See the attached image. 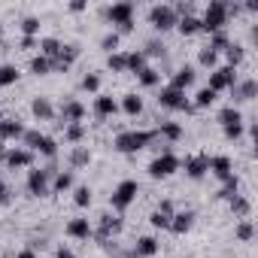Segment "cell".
Masks as SVG:
<instances>
[{"mask_svg": "<svg viewBox=\"0 0 258 258\" xmlns=\"http://www.w3.org/2000/svg\"><path fill=\"white\" fill-rule=\"evenodd\" d=\"M149 140H155V134H152V131H131V134H118L115 149H118V152H137V149H143Z\"/></svg>", "mask_w": 258, "mask_h": 258, "instance_id": "1", "label": "cell"}, {"mask_svg": "<svg viewBox=\"0 0 258 258\" xmlns=\"http://www.w3.org/2000/svg\"><path fill=\"white\" fill-rule=\"evenodd\" d=\"M225 22H228V4H210V7H207V16H204V22H201V28L219 34V31L225 28Z\"/></svg>", "mask_w": 258, "mask_h": 258, "instance_id": "2", "label": "cell"}, {"mask_svg": "<svg viewBox=\"0 0 258 258\" xmlns=\"http://www.w3.org/2000/svg\"><path fill=\"white\" fill-rule=\"evenodd\" d=\"M106 16H109L112 25L121 28V34H127V31L134 28V22H131V19H134V4H115V7L106 10Z\"/></svg>", "mask_w": 258, "mask_h": 258, "instance_id": "3", "label": "cell"}, {"mask_svg": "<svg viewBox=\"0 0 258 258\" xmlns=\"http://www.w3.org/2000/svg\"><path fill=\"white\" fill-rule=\"evenodd\" d=\"M137 191H140V185H137V182H131V179L121 182V185L115 188V195H112V207H115V210H124L127 204L137 198Z\"/></svg>", "mask_w": 258, "mask_h": 258, "instance_id": "4", "label": "cell"}, {"mask_svg": "<svg viewBox=\"0 0 258 258\" xmlns=\"http://www.w3.org/2000/svg\"><path fill=\"white\" fill-rule=\"evenodd\" d=\"M149 19H152V25L158 28V31H170L179 19H176V13H173V7H155L152 13H149Z\"/></svg>", "mask_w": 258, "mask_h": 258, "instance_id": "5", "label": "cell"}, {"mask_svg": "<svg viewBox=\"0 0 258 258\" xmlns=\"http://www.w3.org/2000/svg\"><path fill=\"white\" fill-rule=\"evenodd\" d=\"M234 85H237V73H234V67H222V70H216V73L210 76V88H213V91L234 88Z\"/></svg>", "mask_w": 258, "mask_h": 258, "instance_id": "6", "label": "cell"}, {"mask_svg": "<svg viewBox=\"0 0 258 258\" xmlns=\"http://www.w3.org/2000/svg\"><path fill=\"white\" fill-rule=\"evenodd\" d=\"M158 100H161V106H176V109H185V112H191V103H185L182 91H179V88H173V85H170V88H164Z\"/></svg>", "mask_w": 258, "mask_h": 258, "instance_id": "7", "label": "cell"}, {"mask_svg": "<svg viewBox=\"0 0 258 258\" xmlns=\"http://www.w3.org/2000/svg\"><path fill=\"white\" fill-rule=\"evenodd\" d=\"M176 167H179V161H176L173 155H167V152H164V158H155L149 170H152V176H170Z\"/></svg>", "mask_w": 258, "mask_h": 258, "instance_id": "8", "label": "cell"}, {"mask_svg": "<svg viewBox=\"0 0 258 258\" xmlns=\"http://www.w3.org/2000/svg\"><path fill=\"white\" fill-rule=\"evenodd\" d=\"M207 170H210V158H204V155H201V158L185 161V173H188V176H195V179H198V176H204Z\"/></svg>", "mask_w": 258, "mask_h": 258, "instance_id": "9", "label": "cell"}, {"mask_svg": "<svg viewBox=\"0 0 258 258\" xmlns=\"http://www.w3.org/2000/svg\"><path fill=\"white\" fill-rule=\"evenodd\" d=\"M195 82V67H182V70H176V76H173V88H188Z\"/></svg>", "mask_w": 258, "mask_h": 258, "instance_id": "10", "label": "cell"}, {"mask_svg": "<svg viewBox=\"0 0 258 258\" xmlns=\"http://www.w3.org/2000/svg\"><path fill=\"white\" fill-rule=\"evenodd\" d=\"M231 91H234V97H237V100H252V97H255V91H258V85H255V79H249V82H243V85H234Z\"/></svg>", "mask_w": 258, "mask_h": 258, "instance_id": "11", "label": "cell"}, {"mask_svg": "<svg viewBox=\"0 0 258 258\" xmlns=\"http://www.w3.org/2000/svg\"><path fill=\"white\" fill-rule=\"evenodd\" d=\"M191 222H195V216H191V213H176V216L170 219V231L182 234V231H188V228H191Z\"/></svg>", "mask_w": 258, "mask_h": 258, "instance_id": "12", "label": "cell"}, {"mask_svg": "<svg viewBox=\"0 0 258 258\" xmlns=\"http://www.w3.org/2000/svg\"><path fill=\"white\" fill-rule=\"evenodd\" d=\"M85 115V109H82V103H76V100H70V103H64V121H70V124H76L79 118Z\"/></svg>", "mask_w": 258, "mask_h": 258, "instance_id": "13", "label": "cell"}, {"mask_svg": "<svg viewBox=\"0 0 258 258\" xmlns=\"http://www.w3.org/2000/svg\"><path fill=\"white\" fill-rule=\"evenodd\" d=\"M46 179H49L46 170H34L31 173V191L34 195H46Z\"/></svg>", "mask_w": 258, "mask_h": 258, "instance_id": "14", "label": "cell"}, {"mask_svg": "<svg viewBox=\"0 0 258 258\" xmlns=\"http://www.w3.org/2000/svg\"><path fill=\"white\" fill-rule=\"evenodd\" d=\"M67 234H70V237H88V234H91L88 219H76V222H70V225H67Z\"/></svg>", "mask_w": 258, "mask_h": 258, "instance_id": "15", "label": "cell"}, {"mask_svg": "<svg viewBox=\"0 0 258 258\" xmlns=\"http://www.w3.org/2000/svg\"><path fill=\"white\" fill-rule=\"evenodd\" d=\"M25 134L19 121H0V140H10V137H19Z\"/></svg>", "mask_w": 258, "mask_h": 258, "instance_id": "16", "label": "cell"}, {"mask_svg": "<svg viewBox=\"0 0 258 258\" xmlns=\"http://www.w3.org/2000/svg\"><path fill=\"white\" fill-rule=\"evenodd\" d=\"M176 25H179V31H182L185 37H191V34L201 31V19H195V16H185V19H179Z\"/></svg>", "mask_w": 258, "mask_h": 258, "instance_id": "17", "label": "cell"}, {"mask_svg": "<svg viewBox=\"0 0 258 258\" xmlns=\"http://www.w3.org/2000/svg\"><path fill=\"white\" fill-rule=\"evenodd\" d=\"M210 167H213V173H216L219 179H228V176H231V161H228V158H213Z\"/></svg>", "mask_w": 258, "mask_h": 258, "instance_id": "18", "label": "cell"}, {"mask_svg": "<svg viewBox=\"0 0 258 258\" xmlns=\"http://www.w3.org/2000/svg\"><path fill=\"white\" fill-rule=\"evenodd\" d=\"M7 164H10V167H25V164H31V152L16 149V152H10V155H7Z\"/></svg>", "mask_w": 258, "mask_h": 258, "instance_id": "19", "label": "cell"}, {"mask_svg": "<svg viewBox=\"0 0 258 258\" xmlns=\"http://www.w3.org/2000/svg\"><path fill=\"white\" fill-rule=\"evenodd\" d=\"M94 109H97V115H112L115 112V100L112 97H97V103H94Z\"/></svg>", "mask_w": 258, "mask_h": 258, "instance_id": "20", "label": "cell"}, {"mask_svg": "<svg viewBox=\"0 0 258 258\" xmlns=\"http://www.w3.org/2000/svg\"><path fill=\"white\" fill-rule=\"evenodd\" d=\"M88 161H91V155H88V149H85V146L73 149V155H70V164H73V167H85Z\"/></svg>", "mask_w": 258, "mask_h": 258, "instance_id": "21", "label": "cell"}, {"mask_svg": "<svg viewBox=\"0 0 258 258\" xmlns=\"http://www.w3.org/2000/svg\"><path fill=\"white\" fill-rule=\"evenodd\" d=\"M155 249H158V240H155V237H143V240L137 243V258H140V255H152Z\"/></svg>", "mask_w": 258, "mask_h": 258, "instance_id": "22", "label": "cell"}, {"mask_svg": "<svg viewBox=\"0 0 258 258\" xmlns=\"http://www.w3.org/2000/svg\"><path fill=\"white\" fill-rule=\"evenodd\" d=\"M40 49H43V55H46V58H55V55L61 52V43H58L55 37H49V40H43V43H40Z\"/></svg>", "mask_w": 258, "mask_h": 258, "instance_id": "23", "label": "cell"}, {"mask_svg": "<svg viewBox=\"0 0 258 258\" xmlns=\"http://www.w3.org/2000/svg\"><path fill=\"white\" fill-rule=\"evenodd\" d=\"M143 67H146V55H143V52H134V55H127V70L140 73Z\"/></svg>", "mask_w": 258, "mask_h": 258, "instance_id": "24", "label": "cell"}, {"mask_svg": "<svg viewBox=\"0 0 258 258\" xmlns=\"http://www.w3.org/2000/svg\"><path fill=\"white\" fill-rule=\"evenodd\" d=\"M140 109H143V103H140L137 94H127V97H124V112H127V115H137Z\"/></svg>", "mask_w": 258, "mask_h": 258, "instance_id": "25", "label": "cell"}, {"mask_svg": "<svg viewBox=\"0 0 258 258\" xmlns=\"http://www.w3.org/2000/svg\"><path fill=\"white\" fill-rule=\"evenodd\" d=\"M31 70H34L37 76H46V73L52 70V61H49V58H34V61H31Z\"/></svg>", "mask_w": 258, "mask_h": 258, "instance_id": "26", "label": "cell"}, {"mask_svg": "<svg viewBox=\"0 0 258 258\" xmlns=\"http://www.w3.org/2000/svg\"><path fill=\"white\" fill-rule=\"evenodd\" d=\"M34 112H37L40 118H52V103H49L46 97H40V100H34Z\"/></svg>", "mask_w": 258, "mask_h": 258, "instance_id": "27", "label": "cell"}, {"mask_svg": "<svg viewBox=\"0 0 258 258\" xmlns=\"http://www.w3.org/2000/svg\"><path fill=\"white\" fill-rule=\"evenodd\" d=\"M219 121H222L225 127H234V124H240V112H237V109H222Z\"/></svg>", "mask_w": 258, "mask_h": 258, "instance_id": "28", "label": "cell"}, {"mask_svg": "<svg viewBox=\"0 0 258 258\" xmlns=\"http://www.w3.org/2000/svg\"><path fill=\"white\" fill-rule=\"evenodd\" d=\"M231 213H234V216H246V213H249V201L240 198V195L231 198Z\"/></svg>", "mask_w": 258, "mask_h": 258, "instance_id": "29", "label": "cell"}, {"mask_svg": "<svg viewBox=\"0 0 258 258\" xmlns=\"http://www.w3.org/2000/svg\"><path fill=\"white\" fill-rule=\"evenodd\" d=\"M19 79V70L16 67H0V85H13Z\"/></svg>", "mask_w": 258, "mask_h": 258, "instance_id": "30", "label": "cell"}, {"mask_svg": "<svg viewBox=\"0 0 258 258\" xmlns=\"http://www.w3.org/2000/svg\"><path fill=\"white\" fill-rule=\"evenodd\" d=\"M213 100H216V91H213V88H201V91H198V100H195V103H198V106H210Z\"/></svg>", "mask_w": 258, "mask_h": 258, "instance_id": "31", "label": "cell"}, {"mask_svg": "<svg viewBox=\"0 0 258 258\" xmlns=\"http://www.w3.org/2000/svg\"><path fill=\"white\" fill-rule=\"evenodd\" d=\"M161 134H164L167 140H179V137H182V127H179V124H161Z\"/></svg>", "mask_w": 258, "mask_h": 258, "instance_id": "32", "label": "cell"}, {"mask_svg": "<svg viewBox=\"0 0 258 258\" xmlns=\"http://www.w3.org/2000/svg\"><path fill=\"white\" fill-rule=\"evenodd\" d=\"M137 76H140V82H143V85H155V82H158V73H155L152 67H143Z\"/></svg>", "mask_w": 258, "mask_h": 258, "instance_id": "33", "label": "cell"}, {"mask_svg": "<svg viewBox=\"0 0 258 258\" xmlns=\"http://www.w3.org/2000/svg\"><path fill=\"white\" fill-rule=\"evenodd\" d=\"M152 225H155V228H170V213L155 210V213H152Z\"/></svg>", "mask_w": 258, "mask_h": 258, "instance_id": "34", "label": "cell"}, {"mask_svg": "<svg viewBox=\"0 0 258 258\" xmlns=\"http://www.w3.org/2000/svg\"><path fill=\"white\" fill-rule=\"evenodd\" d=\"M100 46H103V49H106V52L112 55V52L118 49V34H106V37L100 40Z\"/></svg>", "mask_w": 258, "mask_h": 258, "instance_id": "35", "label": "cell"}, {"mask_svg": "<svg viewBox=\"0 0 258 258\" xmlns=\"http://www.w3.org/2000/svg\"><path fill=\"white\" fill-rule=\"evenodd\" d=\"M109 70H127V55H109Z\"/></svg>", "mask_w": 258, "mask_h": 258, "instance_id": "36", "label": "cell"}, {"mask_svg": "<svg viewBox=\"0 0 258 258\" xmlns=\"http://www.w3.org/2000/svg\"><path fill=\"white\" fill-rule=\"evenodd\" d=\"M73 185V176L70 173H58L55 176V191H64V188H70Z\"/></svg>", "mask_w": 258, "mask_h": 258, "instance_id": "37", "label": "cell"}, {"mask_svg": "<svg viewBox=\"0 0 258 258\" xmlns=\"http://www.w3.org/2000/svg\"><path fill=\"white\" fill-rule=\"evenodd\" d=\"M82 134H85V127L82 124H67V140H82Z\"/></svg>", "mask_w": 258, "mask_h": 258, "instance_id": "38", "label": "cell"}, {"mask_svg": "<svg viewBox=\"0 0 258 258\" xmlns=\"http://www.w3.org/2000/svg\"><path fill=\"white\" fill-rule=\"evenodd\" d=\"M22 31H25L28 37H34V34L40 31V19H25V22H22Z\"/></svg>", "mask_w": 258, "mask_h": 258, "instance_id": "39", "label": "cell"}, {"mask_svg": "<svg viewBox=\"0 0 258 258\" xmlns=\"http://www.w3.org/2000/svg\"><path fill=\"white\" fill-rule=\"evenodd\" d=\"M225 46H228V37H225V34L219 31V34H216V37L210 40V46H207V49H213V52H219V49H225Z\"/></svg>", "mask_w": 258, "mask_h": 258, "instance_id": "40", "label": "cell"}, {"mask_svg": "<svg viewBox=\"0 0 258 258\" xmlns=\"http://www.w3.org/2000/svg\"><path fill=\"white\" fill-rule=\"evenodd\" d=\"M252 234H255V228L249 225V222H243V225H237V237L246 243V240H252Z\"/></svg>", "mask_w": 258, "mask_h": 258, "instance_id": "41", "label": "cell"}, {"mask_svg": "<svg viewBox=\"0 0 258 258\" xmlns=\"http://www.w3.org/2000/svg\"><path fill=\"white\" fill-rule=\"evenodd\" d=\"M225 52H228V61H231V64H240V61H243V49H240V46H228Z\"/></svg>", "mask_w": 258, "mask_h": 258, "instance_id": "42", "label": "cell"}, {"mask_svg": "<svg viewBox=\"0 0 258 258\" xmlns=\"http://www.w3.org/2000/svg\"><path fill=\"white\" fill-rule=\"evenodd\" d=\"M37 149H40V152H43V155H55V140H52V137H43V140H40V146H37Z\"/></svg>", "mask_w": 258, "mask_h": 258, "instance_id": "43", "label": "cell"}, {"mask_svg": "<svg viewBox=\"0 0 258 258\" xmlns=\"http://www.w3.org/2000/svg\"><path fill=\"white\" fill-rule=\"evenodd\" d=\"M201 64L204 67H213L216 64V52L213 49H201Z\"/></svg>", "mask_w": 258, "mask_h": 258, "instance_id": "44", "label": "cell"}, {"mask_svg": "<svg viewBox=\"0 0 258 258\" xmlns=\"http://www.w3.org/2000/svg\"><path fill=\"white\" fill-rule=\"evenodd\" d=\"M76 204L79 207H88L91 204V191L88 188H76Z\"/></svg>", "mask_w": 258, "mask_h": 258, "instance_id": "45", "label": "cell"}, {"mask_svg": "<svg viewBox=\"0 0 258 258\" xmlns=\"http://www.w3.org/2000/svg\"><path fill=\"white\" fill-rule=\"evenodd\" d=\"M146 55H164V43H161V40H152V43L146 46Z\"/></svg>", "mask_w": 258, "mask_h": 258, "instance_id": "46", "label": "cell"}, {"mask_svg": "<svg viewBox=\"0 0 258 258\" xmlns=\"http://www.w3.org/2000/svg\"><path fill=\"white\" fill-rule=\"evenodd\" d=\"M40 140H43V134H37V131H28V134H25V143H28L31 149H37V146H40Z\"/></svg>", "mask_w": 258, "mask_h": 258, "instance_id": "47", "label": "cell"}, {"mask_svg": "<svg viewBox=\"0 0 258 258\" xmlns=\"http://www.w3.org/2000/svg\"><path fill=\"white\" fill-rule=\"evenodd\" d=\"M97 85H100V79H97V76H85V79H82V88H85V91H94Z\"/></svg>", "mask_w": 258, "mask_h": 258, "instance_id": "48", "label": "cell"}, {"mask_svg": "<svg viewBox=\"0 0 258 258\" xmlns=\"http://www.w3.org/2000/svg\"><path fill=\"white\" fill-rule=\"evenodd\" d=\"M240 131H243V127H240V124H234V127H225V134H228L231 140H237V137H240Z\"/></svg>", "mask_w": 258, "mask_h": 258, "instance_id": "49", "label": "cell"}, {"mask_svg": "<svg viewBox=\"0 0 258 258\" xmlns=\"http://www.w3.org/2000/svg\"><path fill=\"white\" fill-rule=\"evenodd\" d=\"M34 46H37V40H34V37H25V40H22V49H34Z\"/></svg>", "mask_w": 258, "mask_h": 258, "instance_id": "50", "label": "cell"}, {"mask_svg": "<svg viewBox=\"0 0 258 258\" xmlns=\"http://www.w3.org/2000/svg\"><path fill=\"white\" fill-rule=\"evenodd\" d=\"M58 258H73V252L70 249H58Z\"/></svg>", "mask_w": 258, "mask_h": 258, "instance_id": "51", "label": "cell"}, {"mask_svg": "<svg viewBox=\"0 0 258 258\" xmlns=\"http://www.w3.org/2000/svg\"><path fill=\"white\" fill-rule=\"evenodd\" d=\"M19 258H34V252H31V249H28V252H22V255H19Z\"/></svg>", "mask_w": 258, "mask_h": 258, "instance_id": "52", "label": "cell"}, {"mask_svg": "<svg viewBox=\"0 0 258 258\" xmlns=\"http://www.w3.org/2000/svg\"><path fill=\"white\" fill-rule=\"evenodd\" d=\"M4 191H7V188H4V185H0V195H4Z\"/></svg>", "mask_w": 258, "mask_h": 258, "instance_id": "53", "label": "cell"}]
</instances>
